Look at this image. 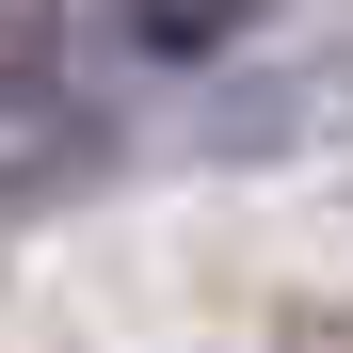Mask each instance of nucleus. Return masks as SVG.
I'll return each mask as SVG.
<instances>
[{
    "label": "nucleus",
    "mask_w": 353,
    "mask_h": 353,
    "mask_svg": "<svg viewBox=\"0 0 353 353\" xmlns=\"http://www.w3.org/2000/svg\"><path fill=\"white\" fill-rule=\"evenodd\" d=\"M273 0H112V32L129 48H161V65H193V48H225V32H257Z\"/></svg>",
    "instance_id": "nucleus-1"
},
{
    "label": "nucleus",
    "mask_w": 353,
    "mask_h": 353,
    "mask_svg": "<svg viewBox=\"0 0 353 353\" xmlns=\"http://www.w3.org/2000/svg\"><path fill=\"white\" fill-rule=\"evenodd\" d=\"M65 65V0H0V97H32Z\"/></svg>",
    "instance_id": "nucleus-2"
}]
</instances>
